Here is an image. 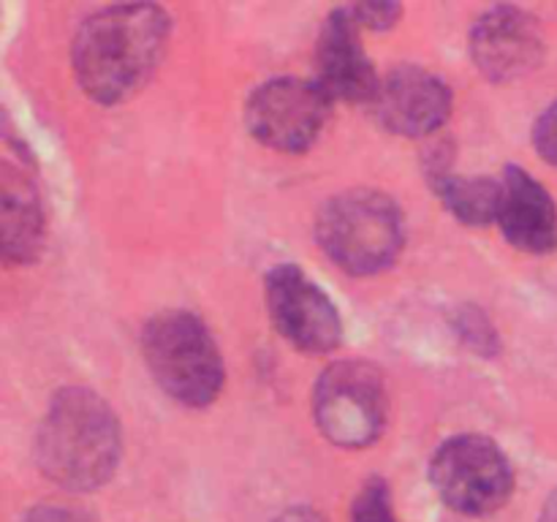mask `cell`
Wrapping results in <instances>:
<instances>
[{
	"label": "cell",
	"instance_id": "1",
	"mask_svg": "<svg viewBox=\"0 0 557 522\" xmlns=\"http://www.w3.org/2000/svg\"><path fill=\"white\" fill-rule=\"evenodd\" d=\"M166 11L147 3L107 5L82 22L71 47L76 82L98 103H120L150 82L166 52Z\"/></svg>",
	"mask_w": 557,
	"mask_h": 522
},
{
	"label": "cell",
	"instance_id": "2",
	"mask_svg": "<svg viewBox=\"0 0 557 522\" xmlns=\"http://www.w3.org/2000/svg\"><path fill=\"white\" fill-rule=\"evenodd\" d=\"M41 471L65 489H96L109 482L120 460V427L112 408L90 389H63L36 435Z\"/></svg>",
	"mask_w": 557,
	"mask_h": 522
},
{
	"label": "cell",
	"instance_id": "3",
	"mask_svg": "<svg viewBox=\"0 0 557 522\" xmlns=\"http://www.w3.org/2000/svg\"><path fill=\"white\" fill-rule=\"evenodd\" d=\"M321 250L351 275H375L395 264L406 223L395 199L379 190H348L326 201L315 223Z\"/></svg>",
	"mask_w": 557,
	"mask_h": 522
},
{
	"label": "cell",
	"instance_id": "4",
	"mask_svg": "<svg viewBox=\"0 0 557 522\" xmlns=\"http://www.w3.org/2000/svg\"><path fill=\"white\" fill-rule=\"evenodd\" d=\"M147 368L169 397L190 408H205L223 389V359L215 337L188 310H166L141 335Z\"/></svg>",
	"mask_w": 557,
	"mask_h": 522
},
{
	"label": "cell",
	"instance_id": "5",
	"mask_svg": "<svg viewBox=\"0 0 557 522\" xmlns=\"http://www.w3.org/2000/svg\"><path fill=\"white\" fill-rule=\"evenodd\" d=\"M430 482L455 511L490 514L509 500L515 471L495 440L466 433L441 444L430 462Z\"/></svg>",
	"mask_w": 557,
	"mask_h": 522
},
{
	"label": "cell",
	"instance_id": "6",
	"mask_svg": "<svg viewBox=\"0 0 557 522\" xmlns=\"http://www.w3.org/2000/svg\"><path fill=\"white\" fill-rule=\"evenodd\" d=\"M313 413L324 438L343 449H362L386 424V386L379 370L359 359L326 368L315 384Z\"/></svg>",
	"mask_w": 557,
	"mask_h": 522
},
{
	"label": "cell",
	"instance_id": "7",
	"mask_svg": "<svg viewBox=\"0 0 557 522\" xmlns=\"http://www.w3.org/2000/svg\"><path fill=\"white\" fill-rule=\"evenodd\" d=\"M332 98L315 79L283 76L256 87L245 107V125L264 147L305 152L324 130Z\"/></svg>",
	"mask_w": 557,
	"mask_h": 522
},
{
	"label": "cell",
	"instance_id": "8",
	"mask_svg": "<svg viewBox=\"0 0 557 522\" xmlns=\"http://www.w3.org/2000/svg\"><path fill=\"white\" fill-rule=\"evenodd\" d=\"M267 304L277 332L299 351L330 353L341 346V313L299 266L281 264L267 275Z\"/></svg>",
	"mask_w": 557,
	"mask_h": 522
},
{
	"label": "cell",
	"instance_id": "9",
	"mask_svg": "<svg viewBox=\"0 0 557 522\" xmlns=\"http://www.w3.org/2000/svg\"><path fill=\"white\" fill-rule=\"evenodd\" d=\"M370 109L389 134L419 139L435 134L449 120L451 92L433 71L403 65L379 82Z\"/></svg>",
	"mask_w": 557,
	"mask_h": 522
},
{
	"label": "cell",
	"instance_id": "10",
	"mask_svg": "<svg viewBox=\"0 0 557 522\" xmlns=\"http://www.w3.org/2000/svg\"><path fill=\"white\" fill-rule=\"evenodd\" d=\"M471 54L476 69L493 82L520 79L542 63V27L517 5L490 9L473 25Z\"/></svg>",
	"mask_w": 557,
	"mask_h": 522
},
{
	"label": "cell",
	"instance_id": "11",
	"mask_svg": "<svg viewBox=\"0 0 557 522\" xmlns=\"http://www.w3.org/2000/svg\"><path fill=\"white\" fill-rule=\"evenodd\" d=\"M362 27L346 9H335L324 20L315 49V82L332 101L370 103L379 87L373 63L362 47Z\"/></svg>",
	"mask_w": 557,
	"mask_h": 522
},
{
	"label": "cell",
	"instance_id": "12",
	"mask_svg": "<svg viewBox=\"0 0 557 522\" xmlns=\"http://www.w3.org/2000/svg\"><path fill=\"white\" fill-rule=\"evenodd\" d=\"M495 223L504 237L525 253H549L557 245V207L553 196L520 166H509L500 177V207Z\"/></svg>",
	"mask_w": 557,
	"mask_h": 522
},
{
	"label": "cell",
	"instance_id": "13",
	"mask_svg": "<svg viewBox=\"0 0 557 522\" xmlns=\"http://www.w3.org/2000/svg\"><path fill=\"white\" fill-rule=\"evenodd\" d=\"M3 253L11 264H27L38 256L44 245V210L38 201L36 185L25 169L3 163Z\"/></svg>",
	"mask_w": 557,
	"mask_h": 522
},
{
	"label": "cell",
	"instance_id": "14",
	"mask_svg": "<svg viewBox=\"0 0 557 522\" xmlns=\"http://www.w3.org/2000/svg\"><path fill=\"white\" fill-rule=\"evenodd\" d=\"M433 188L446 210L468 226H487L495 223L500 207V179L490 177H457L438 172Z\"/></svg>",
	"mask_w": 557,
	"mask_h": 522
},
{
	"label": "cell",
	"instance_id": "15",
	"mask_svg": "<svg viewBox=\"0 0 557 522\" xmlns=\"http://www.w3.org/2000/svg\"><path fill=\"white\" fill-rule=\"evenodd\" d=\"M351 520L354 522H397L386 482H381V478L375 476L364 484L362 493H359L357 500H354Z\"/></svg>",
	"mask_w": 557,
	"mask_h": 522
},
{
	"label": "cell",
	"instance_id": "16",
	"mask_svg": "<svg viewBox=\"0 0 557 522\" xmlns=\"http://www.w3.org/2000/svg\"><path fill=\"white\" fill-rule=\"evenodd\" d=\"M348 11H351L354 20L359 22V27H368V30H386V27L395 25L403 9L397 3H357L348 5Z\"/></svg>",
	"mask_w": 557,
	"mask_h": 522
},
{
	"label": "cell",
	"instance_id": "17",
	"mask_svg": "<svg viewBox=\"0 0 557 522\" xmlns=\"http://www.w3.org/2000/svg\"><path fill=\"white\" fill-rule=\"evenodd\" d=\"M533 141H536L539 156L557 166V101L539 117L536 128H533Z\"/></svg>",
	"mask_w": 557,
	"mask_h": 522
},
{
	"label": "cell",
	"instance_id": "18",
	"mask_svg": "<svg viewBox=\"0 0 557 522\" xmlns=\"http://www.w3.org/2000/svg\"><path fill=\"white\" fill-rule=\"evenodd\" d=\"M22 522H87L79 511L65 509V506H38L27 511Z\"/></svg>",
	"mask_w": 557,
	"mask_h": 522
},
{
	"label": "cell",
	"instance_id": "19",
	"mask_svg": "<svg viewBox=\"0 0 557 522\" xmlns=\"http://www.w3.org/2000/svg\"><path fill=\"white\" fill-rule=\"evenodd\" d=\"M272 522H326V520L319 514V511H313V509H288Z\"/></svg>",
	"mask_w": 557,
	"mask_h": 522
},
{
	"label": "cell",
	"instance_id": "20",
	"mask_svg": "<svg viewBox=\"0 0 557 522\" xmlns=\"http://www.w3.org/2000/svg\"><path fill=\"white\" fill-rule=\"evenodd\" d=\"M542 522H557V493L547 500V506H544Z\"/></svg>",
	"mask_w": 557,
	"mask_h": 522
}]
</instances>
